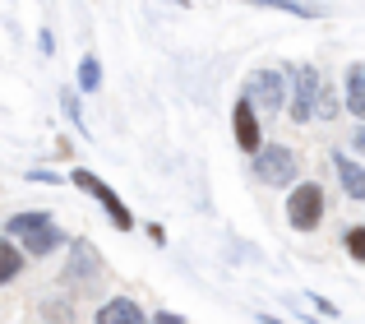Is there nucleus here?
Segmentation results:
<instances>
[{"instance_id":"obj_3","label":"nucleus","mask_w":365,"mask_h":324,"mask_svg":"<svg viewBox=\"0 0 365 324\" xmlns=\"http://www.w3.org/2000/svg\"><path fill=\"white\" fill-rule=\"evenodd\" d=\"M292 70V98H287V116L296 126H310L314 121V107H319V88L329 74H319L314 65H287Z\"/></svg>"},{"instance_id":"obj_14","label":"nucleus","mask_w":365,"mask_h":324,"mask_svg":"<svg viewBox=\"0 0 365 324\" xmlns=\"http://www.w3.org/2000/svg\"><path fill=\"white\" fill-rule=\"evenodd\" d=\"M250 5L282 9V14H296V19H319V5H305V0H250Z\"/></svg>"},{"instance_id":"obj_2","label":"nucleus","mask_w":365,"mask_h":324,"mask_svg":"<svg viewBox=\"0 0 365 324\" xmlns=\"http://www.w3.org/2000/svg\"><path fill=\"white\" fill-rule=\"evenodd\" d=\"M329 213V195H324L319 181H296L292 195H287V227L296 232H314Z\"/></svg>"},{"instance_id":"obj_22","label":"nucleus","mask_w":365,"mask_h":324,"mask_svg":"<svg viewBox=\"0 0 365 324\" xmlns=\"http://www.w3.org/2000/svg\"><path fill=\"white\" fill-rule=\"evenodd\" d=\"M351 148H356V158H365V121L356 126V135H351Z\"/></svg>"},{"instance_id":"obj_15","label":"nucleus","mask_w":365,"mask_h":324,"mask_svg":"<svg viewBox=\"0 0 365 324\" xmlns=\"http://www.w3.org/2000/svg\"><path fill=\"white\" fill-rule=\"evenodd\" d=\"M102 88V61L98 56H83L79 61V93H98Z\"/></svg>"},{"instance_id":"obj_10","label":"nucleus","mask_w":365,"mask_h":324,"mask_svg":"<svg viewBox=\"0 0 365 324\" xmlns=\"http://www.w3.org/2000/svg\"><path fill=\"white\" fill-rule=\"evenodd\" d=\"M93 324H148V315H143V306L134 297H111V301H102Z\"/></svg>"},{"instance_id":"obj_17","label":"nucleus","mask_w":365,"mask_h":324,"mask_svg":"<svg viewBox=\"0 0 365 324\" xmlns=\"http://www.w3.org/2000/svg\"><path fill=\"white\" fill-rule=\"evenodd\" d=\"M61 107H65V116H70V121H74V126H79V130H83V111H79V93H74V88H65V93H61Z\"/></svg>"},{"instance_id":"obj_11","label":"nucleus","mask_w":365,"mask_h":324,"mask_svg":"<svg viewBox=\"0 0 365 324\" xmlns=\"http://www.w3.org/2000/svg\"><path fill=\"white\" fill-rule=\"evenodd\" d=\"M342 107L356 121H365V65H347V74H342Z\"/></svg>"},{"instance_id":"obj_13","label":"nucleus","mask_w":365,"mask_h":324,"mask_svg":"<svg viewBox=\"0 0 365 324\" xmlns=\"http://www.w3.org/2000/svg\"><path fill=\"white\" fill-rule=\"evenodd\" d=\"M338 111H347V107H342V93L333 88L329 79H324V88H319V107H314V121H333Z\"/></svg>"},{"instance_id":"obj_9","label":"nucleus","mask_w":365,"mask_h":324,"mask_svg":"<svg viewBox=\"0 0 365 324\" xmlns=\"http://www.w3.org/2000/svg\"><path fill=\"white\" fill-rule=\"evenodd\" d=\"M333 171H338L342 195H347V199H365V167H361V158H351V153H333Z\"/></svg>"},{"instance_id":"obj_24","label":"nucleus","mask_w":365,"mask_h":324,"mask_svg":"<svg viewBox=\"0 0 365 324\" xmlns=\"http://www.w3.org/2000/svg\"><path fill=\"white\" fill-rule=\"evenodd\" d=\"M176 5H190V0H176Z\"/></svg>"},{"instance_id":"obj_12","label":"nucleus","mask_w":365,"mask_h":324,"mask_svg":"<svg viewBox=\"0 0 365 324\" xmlns=\"http://www.w3.org/2000/svg\"><path fill=\"white\" fill-rule=\"evenodd\" d=\"M24 260H28V255L19 250V241L0 236V288H5V283H14L19 273H24Z\"/></svg>"},{"instance_id":"obj_5","label":"nucleus","mask_w":365,"mask_h":324,"mask_svg":"<svg viewBox=\"0 0 365 324\" xmlns=\"http://www.w3.org/2000/svg\"><path fill=\"white\" fill-rule=\"evenodd\" d=\"M250 171H255L259 186H296V176H301V162L287 144H264L250 162Z\"/></svg>"},{"instance_id":"obj_7","label":"nucleus","mask_w":365,"mask_h":324,"mask_svg":"<svg viewBox=\"0 0 365 324\" xmlns=\"http://www.w3.org/2000/svg\"><path fill=\"white\" fill-rule=\"evenodd\" d=\"M102 269H107V264H102V250L93 241H70V255H65V269H61V283H70V288H88V283H98L102 278Z\"/></svg>"},{"instance_id":"obj_4","label":"nucleus","mask_w":365,"mask_h":324,"mask_svg":"<svg viewBox=\"0 0 365 324\" xmlns=\"http://www.w3.org/2000/svg\"><path fill=\"white\" fill-rule=\"evenodd\" d=\"M70 181L83 190V195H93V199H98V204H102V213L111 218V227H116V232H134V213L125 208V199H120L116 190H111L107 181L98 176V171H88V167H74V171H70Z\"/></svg>"},{"instance_id":"obj_8","label":"nucleus","mask_w":365,"mask_h":324,"mask_svg":"<svg viewBox=\"0 0 365 324\" xmlns=\"http://www.w3.org/2000/svg\"><path fill=\"white\" fill-rule=\"evenodd\" d=\"M232 135H236V148H241V153H250L255 158L259 148H264V130H259V107L250 98H241L232 107Z\"/></svg>"},{"instance_id":"obj_6","label":"nucleus","mask_w":365,"mask_h":324,"mask_svg":"<svg viewBox=\"0 0 365 324\" xmlns=\"http://www.w3.org/2000/svg\"><path fill=\"white\" fill-rule=\"evenodd\" d=\"M287 83H292V70H250L241 98H250L259 111H282L287 107Z\"/></svg>"},{"instance_id":"obj_20","label":"nucleus","mask_w":365,"mask_h":324,"mask_svg":"<svg viewBox=\"0 0 365 324\" xmlns=\"http://www.w3.org/2000/svg\"><path fill=\"white\" fill-rule=\"evenodd\" d=\"M37 46H42V56H51V51H56V37H51V28H42V33H37Z\"/></svg>"},{"instance_id":"obj_16","label":"nucleus","mask_w":365,"mask_h":324,"mask_svg":"<svg viewBox=\"0 0 365 324\" xmlns=\"http://www.w3.org/2000/svg\"><path fill=\"white\" fill-rule=\"evenodd\" d=\"M342 245H347V255H351V260H361V264H365V227H347Z\"/></svg>"},{"instance_id":"obj_19","label":"nucleus","mask_w":365,"mask_h":324,"mask_svg":"<svg viewBox=\"0 0 365 324\" xmlns=\"http://www.w3.org/2000/svg\"><path fill=\"white\" fill-rule=\"evenodd\" d=\"M148 324H185L176 315V310H158V315H148Z\"/></svg>"},{"instance_id":"obj_18","label":"nucleus","mask_w":365,"mask_h":324,"mask_svg":"<svg viewBox=\"0 0 365 324\" xmlns=\"http://www.w3.org/2000/svg\"><path fill=\"white\" fill-rule=\"evenodd\" d=\"M28 181H37V186H61L65 176H56V171H46V167H33V171H28Z\"/></svg>"},{"instance_id":"obj_21","label":"nucleus","mask_w":365,"mask_h":324,"mask_svg":"<svg viewBox=\"0 0 365 324\" xmlns=\"http://www.w3.org/2000/svg\"><path fill=\"white\" fill-rule=\"evenodd\" d=\"M310 306H314V310H324L329 320H338V306H333V301H324V297H310Z\"/></svg>"},{"instance_id":"obj_1","label":"nucleus","mask_w":365,"mask_h":324,"mask_svg":"<svg viewBox=\"0 0 365 324\" xmlns=\"http://www.w3.org/2000/svg\"><path fill=\"white\" fill-rule=\"evenodd\" d=\"M5 236H9V241H19V250L33 255V260H46V255H56V250H65V245H70V236L56 227V218L46 213V208L14 213L5 223Z\"/></svg>"},{"instance_id":"obj_23","label":"nucleus","mask_w":365,"mask_h":324,"mask_svg":"<svg viewBox=\"0 0 365 324\" xmlns=\"http://www.w3.org/2000/svg\"><path fill=\"white\" fill-rule=\"evenodd\" d=\"M255 324H287V320H273V315H255Z\"/></svg>"}]
</instances>
